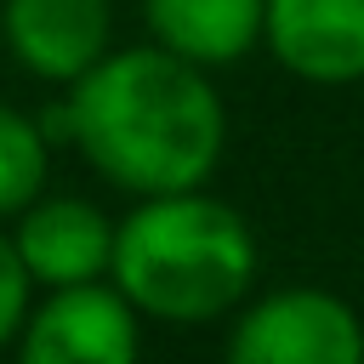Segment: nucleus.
Wrapping results in <instances>:
<instances>
[{
  "mask_svg": "<svg viewBox=\"0 0 364 364\" xmlns=\"http://www.w3.org/2000/svg\"><path fill=\"white\" fill-rule=\"evenodd\" d=\"M80 159L131 199L205 188L228 154V102L210 68L165 46H108L63 102Z\"/></svg>",
  "mask_w": 364,
  "mask_h": 364,
  "instance_id": "f257e3e1",
  "label": "nucleus"
},
{
  "mask_svg": "<svg viewBox=\"0 0 364 364\" xmlns=\"http://www.w3.org/2000/svg\"><path fill=\"white\" fill-rule=\"evenodd\" d=\"M256 228L210 188L148 193L114 222L108 279L125 301L171 330L216 324L256 290Z\"/></svg>",
  "mask_w": 364,
  "mask_h": 364,
  "instance_id": "f03ea898",
  "label": "nucleus"
},
{
  "mask_svg": "<svg viewBox=\"0 0 364 364\" xmlns=\"http://www.w3.org/2000/svg\"><path fill=\"white\" fill-rule=\"evenodd\" d=\"M222 353L233 364H364V318L336 290L284 284L228 313Z\"/></svg>",
  "mask_w": 364,
  "mask_h": 364,
  "instance_id": "7ed1b4c3",
  "label": "nucleus"
},
{
  "mask_svg": "<svg viewBox=\"0 0 364 364\" xmlns=\"http://www.w3.org/2000/svg\"><path fill=\"white\" fill-rule=\"evenodd\" d=\"M142 313L125 301L114 279L57 284L28 307L17 330V353L28 364H136L142 358Z\"/></svg>",
  "mask_w": 364,
  "mask_h": 364,
  "instance_id": "20e7f679",
  "label": "nucleus"
},
{
  "mask_svg": "<svg viewBox=\"0 0 364 364\" xmlns=\"http://www.w3.org/2000/svg\"><path fill=\"white\" fill-rule=\"evenodd\" d=\"M0 46L40 85H74L114 46V0H0Z\"/></svg>",
  "mask_w": 364,
  "mask_h": 364,
  "instance_id": "39448f33",
  "label": "nucleus"
},
{
  "mask_svg": "<svg viewBox=\"0 0 364 364\" xmlns=\"http://www.w3.org/2000/svg\"><path fill=\"white\" fill-rule=\"evenodd\" d=\"M11 245H17L34 290L108 279V262H114V216H108L97 199L46 193V188H40V193L11 216Z\"/></svg>",
  "mask_w": 364,
  "mask_h": 364,
  "instance_id": "423d86ee",
  "label": "nucleus"
},
{
  "mask_svg": "<svg viewBox=\"0 0 364 364\" xmlns=\"http://www.w3.org/2000/svg\"><path fill=\"white\" fill-rule=\"evenodd\" d=\"M262 46L301 85H358L364 80V0H267Z\"/></svg>",
  "mask_w": 364,
  "mask_h": 364,
  "instance_id": "0eeeda50",
  "label": "nucleus"
},
{
  "mask_svg": "<svg viewBox=\"0 0 364 364\" xmlns=\"http://www.w3.org/2000/svg\"><path fill=\"white\" fill-rule=\"evenodd\" d=\"M148 40L199 63L228 68L262 46V6L267 0H136Z\"/></svg>",
  "mask_w": 364,
  "mask_h": 364,
  "instance_id": "6e6552de",
  "label": "nucleus"
},
{
  "mask_svg": "<svg viewBox=\"0 0 364 364\" xmlns=\"http://www.w3.org/2000/svg\"><path fill=\"white\" fill-rule=\"evenodd\" d=\"M51 182V136L34 114L0 102V222H11Z\"/></svg>",
  "mask_w": 364,
  "mask_h": 364,
  "instance_id": "1a4fd4ad",
  "label": "nucleus"
},
{
  "mask_svg": "<svg viewBox=\"0 0 364 364\" xmlns=\"http://www.w3.org/2000/svg\"><path fill=\"white\" fill-rule=\"evenodd\" d=\"M28 307H34V279H28V267L11 245V228H0V353L17 347V330H23Z\"/></svg>",
  "mask_w": 364,
  "mask_h": 364,
  "instance_id": "9d476101",
  "label": "nucleus"
}]
</instances>
